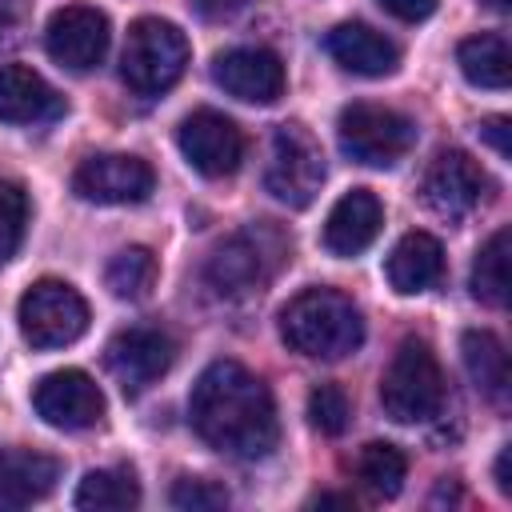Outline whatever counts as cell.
Instances as JSON below:
<instances>
[{
	"label": "cell",
	"mask_w": 512,
	"mask_h": 512,
	"mask_svg": "<svg viewBox=\"0 0 512 512\" xmlns=\"http://www.w3.org/2000/svg\"><path fill=\"white\" fill-rule=\"evenodd\" d=\"M188 416L196 436L232 460L268 456L280 436L268 384L236 360H212L196 376L188 396Z\"/></svg>",
	"instance_id": "1"
},
{
	"label": "cell",
	"mask_w": 512,
	"mask_h": 512,
	"mask_svg": "<svg viewBox=\"0 0 512 512\" xmlns=\"http://www.w3.org/2000/svg\"><path fill=\"white\" fill-rule=\"evenodd\" d=\"M280 340L308 360H344L364 340L360 308L336 288H304L280 308Z\"/></svg>",
	"instance_id": "2"
},
{
	"label": "cell",
	"mask_w": 512,
	"mask_h": 512,
	"mask_svg": "<svg viewBox=\"0 0 512 512\" xmlns=\"http://www.w3.org/2000/svg\"><path fill=\"white\" fill-rule=\"evenodd\" d=\"M288 236L268 224H244L240 232H232L228 240H220L204 264V284L216 300H248L260 296L268 288V280L280 272V264L288 260Z\"/></svg>",
	"instance_id": "3"
},
{
	"label": "cell",
	"mask_w": 512,
	"mask_h": 512,
	"mask_svg": "<svg viewBox=\"0 0 512 512\" xmlns=\"http://www.w3.org/2000/svg\"><path fill=\"white\" fill-rule=\"evenodd\" d=\"M380 404H384V416H392L396 424H420V420L440 416L444 372L424 340H404L392 352L380 376Z\"/></svg>",
	"instance_id": "4"
},
{
	"label": "cell",
	"mask_w": 512,
	"mask_h": 512,
	"mask_svg": "<svg viewBox=\"0 0 512 512\" xmlns=\"http://www.w3.org/2000/svg\"><path fill=\"white\" fill-rule=\"evenodd\" d=\"M188 68V40L176 24L144 16L128 28L124 52H120V76L132 92L156 96L168 92Z\"/></svg>",
	"instance_id": "5"
},
{
	"label": "cell",
	"mask_w": 512,
	"mask_h": 512,
	"mask_svg": "<svg viewBox=\"0 0 512 512\" xmlns=\"http://www.w3.org/2000/svg\"><path fill=\"white\" fill-rule=\"evenodd\" d=\"M340 152L368 168H392L416 144V124L384 104H348L336 120Z\"/></svg>",
	"instance_id": "6"
},
{
	"label": "cell",
	"mask_w": 512,
	"mask_h": 512,
	"mask_svg": "<svg viewBox=\"0 0 512 512\" xmlns=\"http://www.w3.org/2000/svg\"><path fill=\"white\" fill-rule=\"evenodd\" d=\"M320 184H324V152L316 136L300 124H280L268 144L264 188L288 208H308Z\"/></svg>",
	"instance_id": "7"
},
{
	"label": "cell",
	"mask_w": 512,
	"mask_h": 512,
	"mask_svg": "<svg viewBox=\"0 0 512 512\" xmlns=\"http://www.w3.org/2000/svg\"><path fill=\"white\" fill-rule=\"evenodd\" d=\"M16 320H20V336L32 348L48 352V348H64V344H72V340L84 336V328H88V304L64 280H36L20 296Z\"/></svg>",
	"instance_id": "8"
},
{
	"label": "cell",
	"mask_w": 512,
	"mask_h": 512,
	"mask_svg": "<svg viewBox=\"0 0 512 512\" xmlns=\"http://www.w3.org/2000/svg\"><path fill=\"white\" fill-rule=\"evenodd\" d=\"M488 176H484V168L468 156V152H460V148H444L432 164H428V172H424V204L440 216V220H448V224H456V220H464V216H472L484 200H488Z\"/></svg>",
	"instance_id": "9"
},
{
	"label": "cell",
	"mask_w": 512,
	"mask_h": 512,
	"mask_svg": "<svg viewBox=\"0 0 512 512\" xmlns=\"http://www.w3.org/2000/svg\"><path fill=\"white\" fill-rule=\"evenodd\" d=\"M172 360H176L172 336L164 328H152V324H132V328L116 332L104 348V364L128 396L156 384L172 368Z\"/></svg>",
	"instance_id": "10"
},
{
	"label": "cell",
	"mask_w": 512,
	"mask_h": 512,
	"mask_svg": "<svg viewBox=\"0 0 512 512\" xmlns=\"http://www.w3.org/2000/svg\"><path fill=\"white\" fill-rule=\"evenodd\" d=\"M176 144L184 160L208 180L232 176L244 160V132L224 112H212V108H196L192 116H184L176 128Z\"/></svg>",
	"instance_id": "11"
},
{
	"label": "cell",
	"mask_w": 512,
	"mask_h": 512,
	"mask_svg": "<svg viewBox=\"0 0 512 512\" xmlns=\"http://www.w3.org/2000/svg\"><path fill=\"white\" fill-rule=\"evenodd\" d=\"M152 168L140 156L128 152H100L80 160L72 172V192L88 204H140L152 196Z\"/></svg>",
	"instance_id": "12"
},
{
	"label": "cell",
	"mask_w": 512,
	"mask_h": 512,
	"mask_svg": "<svg viewBox=\"0 0 512 512\" xmlns=\"http://www.w3.org/2000/svg\"><path fill=\"white\" fill-rule=\"evenodd\" d=\"M108 40H112L108 16L100 8H92V4H68L60 12H52V20L44 28L48 56L68 72L96 68L104 60V52H108Z\"/></svg>",
	"instance_id": "13"
},
{
	"label": "cell",
	"mask_w": 512,
	"mask_h": 512,
	"mask_svg": "<svg viewBox=\"0 0 512 512\" xmlns=\"http://www.w3.org/2000/svg\"><path fill=\"white\" fill-rule=\"evenodd\" d=\"M32 404H36V416L52 428H64V432H80V428H92L100 424L104 416V392L96 388V380L80 368H60V372H48L36 392H32Z\"/></svg>",
	"instance_id": "14"
},
{
	"label": "cell",
	"mask_w": 512,
	"mask_h": 512,
	"mask_svg": "<svg viewBox=\"0 0 512 512\" xmlns=\"http://www.w3.org/2000/svg\"><path fill=\"white\" fill-rule=\"evenodd\" d=\"M212 80L244 104H272L284 92V64L268 48H228L212 60Z\"/></svg>",
	"instance_id": "15"
},
{
	"label": "cell",
	"mask_w": 512,
	"mask_h": 512,
	"mask_svg": "<svg viewBox=\"0 0 512 512\" xmlns=\"http://www.w3.org/2000/svg\"><path fill=\"white\" fill-rule=\"evenodd\" d=\"M380 224H384L380 200L368 188H352L332 204L324 220V248L332 256H360L380 236Z\"/></svg>",
	"instance_id": "16"
},
{
	"label": "cell",
	"mask_w": 512,
	"mask_h": 512,
	"mask_svg": "<svg viewBox=\"0 0 512 512\" xmlns=\"http://www.w3.org/2000/svg\"><path fill=\"white\" fill-rule=\"evenodd\" d=\"M324 48H328V56H332L344 72H352V76H388V72H396V64H400L396 44H392L384 32H376V28H368V24H356V20L336 24V28L324 36Z\"/></svg>",
	"instance_id": "17"
},
{
	"label": "cell",
	"mask_w": 512,
	"mask_h": 512,
	"mask_svg": "<svg viewBox=\"0 0 512 512\" xmlns=\"http://www.w3.org/2000/svg\"><path fill=\"white\" fill-rule=\"evenodd\" d=\"M64 112L60 92L24 64L0 68V120L4 124H44Z\"/></svg>",
	"instance_id": "18"
},
{
	"label": "cell",
	"mask_w": 512,
	"mask_h": 512,
	"mask_svg": "<svg viewBox=\"0 0 512 512\" xmlns=\"http://www.w3.org/2000/svg\"><path fill=\"white\" fill-rule=\"evenodd\" d=\"M60 480V460L36 448L0 452V508H28L44 500Z\"/></svg>",
	"instance_id": "19"
},
{
	"label": "cell",
	"mask_w": 512,
	"mask_h": 512,
	"mask_svg": "<svg viewBox=\"0 0 512 512\" xmlns=\"http://www.w3.org/2000/svg\"><path fill=\"white\" fill-rule=\"evenodd\" d=\"M384 272H388V284L400 296H420V292L440 284V276H444V248H440V240L432 232H408L392 248Z\"/></svg>",
	"instance_id": "20"
},
{
	"label": "cell",
	"mask_w": 512,
	"mask_h": 512,
	"mask_svg": "<svg viewBox=\"0 0 512 512\" xmlns=\"http://www.w3.org/2000/svg\"><path fill=\"white\" fill-rule=\"evenodd\" d=\"M460 352H464V368H468L476 392L488 404L504 408L508 392H512V372H508V352H504L500 336L488 328H468L460 336Z\"/></svg>",
	"instance_id": "21"
},
{
	"label": "cell",
	"mask_w": 512,
	"mask_h": 512,
	"mask_svg": "<svg viewBox=\"0 0 512 512\" xmlns=\"http://www.w3.org/2000/svg\"><path fill=\"white\" fill-rule=\"evenodd\" d=\"M456 64H460L464 80L476 88H508V80H512V52L500 32H480V36L460 40Z\"/></svg>",
	"instance_id": "22"
},
{
	"label": "cell",
	"mask_w": 512,
	"mask_h": 512,
	"mask_svg": "<svg viewBox=\"0 0 512 512\" xmlns=\"http://www.w3.org/2000/svg\"><path fill=\"white\" fill-rule=\"evenodd\" d=\"M352 472H356V480H360L372 496L392 500V496L404 488L408 460H404V452H400L396 444H388V440H372V444H364V448L356 452Z\"/></svg>",
	"instance_id": "23"
},
{
	"label": "cell",
	"mask_w": 512,
	"mask_h": 512,
	"mask_svg": "<svg viewBox=\"0 0 512 512\" xmlns=\"http://www.w3.org/2000/svg\"><path fill=\"white\" fill-rule=\"evenodd\" d=\"M156 276H160V264L152 256V248L144 244H128L120 248L108 268H104V284L112 288V296L120 300H144L152 288H156Z\"/></svg>",
	"instance_id": "24"
},
{
	"label": "cell",
	"mask_w": 512,
	"mask_h": 512,
	"mask_svg": "<svg viewBox=\"0 0 512 512\" xmlns=\"http://www.w3.org/2000/svg\"><path fill=\"white\" fill-rule=\"evenodd\" d=\"M72 504L84 508V512L136 508V504H140V484H136L132 472H124V468H96V472H88V476L80 480Z\"/></svg>",
	"instance_id": "25"
},
{
	"label": "cell",
	"mask_w": 512,
	"mask_h": 512,
	"mask_svg": "<svg viewBox=\"0 0 512 512\" xmlns=\"http://www.w3.org/2000/svg\"><path fill=\"white\" fill-rule=\"evenodd\" d=\"M472 296L488 308L508 304V228H496L472 260Z\"/></svg>",
	"instance_id": "26"
},
{
	"label": "cell",
	"mask_w": 512,
	"mask_h": 512,
	"mask_svg": "<svg viewBox=\"0 0 512 512\" xmlns=\"http://www.w3.org/2000/svg\"><path fill=\"white\" fill-rule=\"evenodd\" d=\"M348 420H352V404H348L344 388H336V384H316V388L308 392V424H312L316 432L340 436V432L348 428Z\"/></svg>",
	"instance_id": "27"
},
{
	"label": "cell",
	"mask_w": 512,
	"mask_h": 512,
	"mask_svg": "<svg viewBox=\"0 0 512 512\" xmlns=\"http://www.w3.org/2000/svg\"><path fill=\"white\" fill-rule=\"evenodd\" d=\"M24 224H28V196L20 184L0 180V264L16 256L20 240H24Z\"/></svg>",
	"instance_id": "28"
},
{
	"label": "cell",
	"mask_w": 512,
	"mask_h": 512,
	"mask_svg": "<svg viewBox=\"0 0 512 512\" xmlns=\"http://www.w3.org/2000/svg\"><path fill=\"white\" fill-rule=\"evenodd\" d=\"M168 500H172V508H184V512H212V508H228V488L216 480L184 476L172 484Z\"/></svg>",
	"instance_id": "29"
},
{
	"label": "cell",
	"mask_w": 512,
	"mask_h": 512,
	"mask_svg": "<svg viewBox=\"0 0 512 512\" xmlns=\"http://www.w3.org/2000/svg\"><path fill=\"white\" fill-rule=\"evenodd\" d=\"M192 4V12L200 16V20H232V16H240L252 0H188Z\"/></svg>",
	"instance_id": "30"
},
{
	"label": "cell",
	"mask_w": 512,
	"mask_h": 512,
	"mask_svg": "<svg viewBox=\"0 0 512 512\" xmlns=\"http://www.w3.org/2000/svg\"><path fill=\"white\" fill-rule=\"evenodd\" d=\"M380 8L392 12L396 20L416 24V20H428V16L436 12V0H380Z\"/></svg>",
	"instance_id": "31"
},
{
	"label": "cell",
	"mask_w": 512,
	"mask_h": 512,
	"mask_svg": "<svg viewBox=\"0 0 512 512\" xmlns=\"http://www.w3.org/2000/svg\"><path fill=\"white\" fill-rule=\"evenodd\" d=\"M28 20V0H0V40H12Z\"/></svg>",
	"instance_id": "32"
},
{
	"label": "cell",
	"mask_w": 512,
	"mask_h": 512,
	"mask_svg": "<svg viewBox=\"0 0 512 512\" xmlns=\"http://www.w3.org/2000/svg\"><path fill=\"white\" fill-rule=\"evenodd\" d=\"M480 140H488L496 156H508V116H488L480 124Z\"/></svg>",
	"instance_id": "33"
},
{
	"label": "cell",
	"mask_w": 512,
	"mask_h": 512,
	"mask_svg": "<svg viewBox=\"0 0 512 512\" xmlns=\"http://www.w3.org/2000/svg\"><path fill=\"white\" fill-rule=\"evenodd\" d=\"M508 456H512V448L504 444V448H500V456H496V488H500L504 496H512V480H508Z\"/></svg>",
	"instance_id": "34"
},
{
	"label": "cell",
	"mask_w": 512,
	"mask_h": 512,
	"mask_svg": "<svg viewBox=\"0 0 512 512\" xmlns=\"http://www.w3.org/2000/svg\"><path fill=\"white\" fill-rule=\"evenodd\" d=\"M480 4H488L492 12H508V0H480Z\"/></svg>",
	"instance_id": "35"
}]
</instances>
